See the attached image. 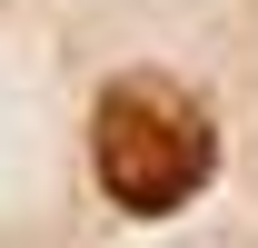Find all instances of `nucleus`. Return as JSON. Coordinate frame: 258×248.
I'll return each instance as SVG.
<instances>
[{
	"label": "nucleus",
	"mask_w": 258,
	"mask_h": 248,
	"mask_svg": "<svg viewBox=\"0 0 258 248\" xmlns=\"http://www.w3.org/2000/svg\"><path fill=\"white\" fill-rule=\"evenodd\" d=\"M90 169L109 189V209L169 218V209H189L199 189L219 179V119H209L199 90H179L159 70H129L90 109Z\"/></svg>",
	"instance_id": "nucleus-1"
}]
</instances>
